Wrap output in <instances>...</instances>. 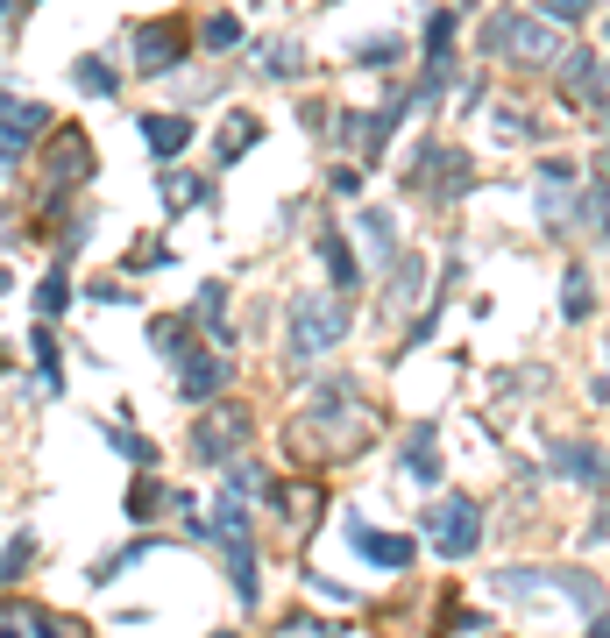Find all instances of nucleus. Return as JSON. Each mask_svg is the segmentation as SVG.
Instances as JSON below:
<instances>
[{
  "label": "nucleus",
  "mask_w": 610,
  "mask_h": 638,
  "mask_svg": "<svg viewBox=\"0 0 610 638\" xmlns=\"http://www.w3.org/2000/svg\"><path fill=\"white\" fill-rule=\"evenodd\" d=\"M213 638H235V631H213Z\"/></svg>",
  "instance_id": "nucleus-37"
},
{
  "label": "nucleus",
  "mask_w": 610,
  "mask_h": 638,
  "mask_svg": "<svg viewBox=\"0 0 610 638\" xmlns=\"http://www.w3.org/2000/svg\"><path fill=\"white\" fill-rule=\"evenodd\" d=\"M341 539L362 553V561H376V568H412V553H419L405 532H376V525H362V518H348Z\"/></svg>",
  "instance_id": "nucleus-5"
},
{
  "label": "nucleus",
  "mask_w": 610,
  "mask_h": 638,
  "mask_svg": "<svg viewBox=\"0 0 610 638\" xmlns=\"http://www.w3.org/2000/svg\"><path fill=\"white\" fill-rule=\"evenodd\" d=\"M142 135H149V149H157V156H178V149L192 142V121H185V114H149Z\"/></svg>",
  "instance_id": "nucleus-14"
},
{
  "label": "nucleus",
  "mask_w": 610,
  "mask_h": 638,
  "mask_svg": "<svg viewBox=\"0 0 610 638\" xmlns=\"http://www.w3.org/2000/svg\"><path fill=\"white\" fill-rule=\"evenodd\" d=\"M199 43H206V50H235V43H242V22H235V15H206Z\"/></svg>",
  "instance_id": "nucleus-25"
},
{
  "label": "nucleus",
  "mask_w": 610,
  "mask_h": 638,
  "mask_svg": "<svg viewBox=\"0 0 610 638\" xmlns=\"http://www.w3.org/2000/svg\"><path fill=\"white\" fill-rule=\"evenodd\" d=\"M320 256H327L334 284H341V291H355V277H362V270H355V256H348V242H341V234H320Z\"/></svg>",
  "instance_id": "nucleus-19"
},
{
  "label": "nucleus",
  "mask_w": 610,
  "mask_h": 638,
  "mask_svg": "<svg viewBox=\"0 0 610 638\" xmlns=\"http://www.w3.org/2000/svg\"><path fill=\"white\" fill-rule=\"evenodd\" d=\"M22 149H29V135H15V128H0V171H8V164H22Z\"/></svg>",
  "instance_id": "nucleus-34"
},
{
  "label": "nucleus",
  "mask_w": 610,
  "mask_h": 638,
  "mask_svg": "<svg viewBox=\"0 0 610 638\" xmlns=\"http://www.w3.org/2000/svg\"><path fill=\"white\" fill-rule=\"evenodd\" d=\"M0 128H50V107H36V100H0Z\"/></svg>",
  "instance_id": "nucleus-21"
},
{
  "label": "nucleus",
  "mask_w": 610,
  "mask_h": 638,
  "mask_svg": "<svg viewBox=\"0 0 610 638\" xmlns=\"http://www.w3.org/2000/svg\"><path fill=\"white\" fill-rule=\"evenodd\" d=\"M8 284H15V277H8V270H0V291H8Z\"/></svg>",
  "instance_id": "nucleus-36"
},
{
  "label": "nucleus",
  "mask_w": 610,
  "mask_h": 638,
  "mask_svg": "<svg viewBox=\"0 0 610 638\" xmlns=\"http://www.w3.org/2000/svg\"><path fill=\"white\" fill-rule=\"evenodd\" d=\"M227 383H235V362H220V355H192L178 369V397H185V405H206V397L227 390Z\"/></svg>",
  "instance_id": "nucleus-7"
},
{
  "label": "nucleus",
  "mask_w": 610,
  "mask_h": 638,
  "mask_svg": "<svg viewBox=\"0 0 610 638\" xmlns=\"http://www.w3.org/2000/svg\"><path fill=\"white\" fill-rule=\"evenodd\" d=\"M164 504H178V490H171V483H149V475H142V483L128 490V518H157Z\"/></svg>",
  "instance_id": "nucleus-18"
},
{
  "label": "nucleus",
  "mask_w": 610,
  "mask_h": 638,
  "mask_svg": "<svg viewBox=\"0 0 610 638\" xmlns=\"http://www.w3.org/2000/svg\"><path fill=\"white\" fill-rule=\"evenodd\" d=\"M426 532H433V553L462 561V553H476V539H483V511H476L469 497H440V504L426 511Z\"/></svg>",
  "instance_id": "nucleus-3"
},
{
  "label": "nucleus",
  "mask_w": 610,
  "mask_h": 638,
  "mask_svg": "<svg viewBox=\"0 0 610 638\" xmlns=\"http://www.w3.org/2000/svg\"><path fill=\"white\" fill-rule=\"evenodd\" d=\"M298 64H305V50H298L291 36H284V43H263V71H270V78H291Z\"/></svg>",
  "instance_id": "nucleus-22"
},
{
  "label": "nucleus",
  "mask_w": 610,
  "mask_h": 638,
  "mask_svg": "<svg viewBox=\"0 0 610 638\" xmlns=\"http://www.w3.org/2000/svg\"><path fill=\"white\" fill-rule=\"evenodd\" d=\"M142 553H157V539H128V546H121V553H107V561H100V568H93V582H114V575H121V568H135V561H142Z\"/></svg>",
  "instance_id": "nucleus-20"
},
{
  "label": "nucleus",
  "mask_w": 610,
  "mask_h": 638,
  "mask_svg": "<svg viewBox=\"0 0 610 638\" xmlns=\"http://www.w3.org/2000/svg\"><path fill=\"white\" fill-rule=\"evenodd\" d=\"M0 638H93L79 617H50L43 603H0Z\"/></svg>",
  "instance_id": "nucleus-4"
},
{
  "label": "nucleus",
  "mask_w": 610,
  "mask_h": 638,
  "mask_svg": "<svg viewBox=\"0 0 610 638\" xmlns=\"http://www.w3.org/2000/svg\"><path fill=\"white\" fill-rule=\"evenodd\" d=\"M348 327H355V312H348L341 298H298V312H291V362L327 355Z\"/></svg>",
  "instance_id": "nucleus-2"
},
{
  "label": "nucleus",
  "mask_w": 610,
  "mask_h": 638,
  "mask_svg": "<svg viewBox=\"0 0 610 638\" xmlns=\"http://www.w3.org/2000/svg\"><path fill=\"white\" fill-rule=\"evenodd\" d=\"M178 57H185V29H142L135 36V71L142 78H164Z\"/></svg>",
  "instance_id": "nucleus-9"
},
{
  "label": "nucleus",
  "mask_w": 610,
  "mask_h": 638,
  "mask_svg": "<svg viewBox=\"0 0 610 638\" xmlns=\"http://www.w3.org/2000/svg\"><path fill=\"white\" fill-rule=\"evenodd\" d=\"M277 638H327V624H320V617H284Z\"/></svg>",
  "instance_id": "nucleus-31"
},
{
  "label": "nucleus",
  "mask_w": 610,
  "mask_h": 638,
  "mask_svg": "<svg viewBox=\"0 0 610 638\" xmlns=\"http://www.w3.org/2000/svg\"><path fill=\"white\" fill-rule=\"evenodd\" d=\"M242 440H249V419H242V412H213V419H199L192 454H199V461H227Z\"/></svg>",
  "instance_id": "nucleus-6"
},
{
  "label": "nucleus",
  "mask_w": 610,
  "mask_h": 638,
  "mask_svg": "<svg viewBox=\"0 0 610 638\" xmlns=\"http://www.w3.org/2000/svg\"><path fill=\"white\" fill-rule=\"evenodd\" d=\"M433 440H440V433H433V419H419V426H412V440H405V475H412L419 490H433V483H440V461H433Z\"/></svg>",
  "instance_id": "nucleus-10"
},
{
  "label": "nucleus",
  "mask_w": 610,
  "mask_h": 638,
  "mask_svg": "<svg viewBox=\"0 0 610 638\" xmlns=\"http://www.w3.org/2000/svg\"><path fill=\"white\" fill-rule=\"evenodd\" d=\"M270 497H277V511L291 518V539H313V525H320V511H327V490H320V483H298V490L284 483V490H270Z\"/></svg>",
  "instance_id": "nucleus-8"
},
{
  "label": "nucleus",
  "mask_w": 610,
  "mask_h": 638,
  "mask_svg": "<svg viewBox=\"0 0 610 638\" xmlns=\"http://www.w3.org/2000/svg\"><path fill=\"white\" fill-rule=\"evenodd\" d=\"M532 135V121H518L511 107H497V142H525Z\"/></svg>",
  "instance_id": "nucleus-33"
},
{
  "label": "nucleus",
  "mask_w": 610,
  "mask_h": 638,
  "mask_svg": "<svg viewBox=\"0 0 610 638\" xmlns=\"http://www.w3.org/2000/svg\"><path fill=\"white\" fill-rule=\"evenodd\" d=\"M64 298H71V277H64V270H50V277L36 284V312H43V319H57V312H64Z\"/></svg>",
  "instance_id": "nucleus-24"
},
{
  "label": "nucleus",
  "mask_w": 610,
  "mask_h": 638,
  "mask_svg": "<svg viewBox=\"0 0 610 638\" xmlns=\"http://www.w3.org/2000/svg\"><path fill=\"white\" fill-rule=\"evenodd\" d=\"M596 312V291H589V277H568V319H589Z\"/></svg>",
  "instance_id": "nucleus-27"
},
{
  "label": "nucleus",
  "mask_w": 610,
  "mask_h": 638,
  "mask_svg": "<svg viewBox=\"0 0 610 638\" xmlns=\"http://www.w3.org/2000/svg\"><path fill=\"white\" fill-rule=\"evenodd\" d=\"M561 71H568V100H589V107H603V86H596V71H603V64H596V50L568 57Z\"/></svg>",
  "instance_id": "nucleus-16"
},
{
  "label": "nucleus",
  "mask_w": 610,
  "mask_h": 638,
  "mask_svg": "<svg viewBox=\"0 0 610 638\" xmlns=\"http://www.w3.org/2000/svg\"><path fill=\"white\" fill-rule=\"evenodd\" d=\"M71 78H79L86 93H114V71H107V57H79V64H71Z\"/></svg>",
  "instance_id": "nucleus-26"
},
{
  "label": "nucleus",
  "mask_w": 610,
  "mask_h": 638,
  "mask_svg": "<svg viewBox=\"0 0 610 638\" xmlns=\"http://www.w3.org/2000/svg\"><path fill=\"white\" fill-rule=\"evenodd\" d=\"M334 192H341V199H355V192H362V171H348V164H341V171H334Z\"/></svg>",
  "instance_id": "nucleus-35"
},
{
  "label": "nucleus",
  "mask_w": 610,
  "mask_h": 638,
  "mask_svg": "<svg viewBox=\"0 0 610 638\" xmlns=\"http://www.w3.org/2000/svg\"><path fill=\"white\" fill-rule=\"evenodd\" d=\"M29 568V539H15V546H0V582H15Z\"/></svg>",
  "instance_id": "nucleus-28"
},
{
  "label": "nucleus",
  "mask_w": 610,
  "mask_h": 638,
  "mask_svg": "<svg viewBox=\"0 0 610 638\" xmlns=\"http://www.w3.org/2000/svg\"><path fill=\"white\" fill-rule=\"evenodd\" d=\"M447 43H454V15H426V50L440 57Z\"/></svg>",
  "instance_id": "nucleus-30"
},
{
  "label": "nucleus",
  "mask_w": 610,
  "mask_h": 638,
  "mask_svg": "<svg viewBox=\"0 0 610 638\" xmlns=\"http://www.w3.org/2000/svg\"><path fill=\"white\" fill-rule=\"evenodd\" d=\"M490 43H497V50H518V57H532V64L554 57V43L532 29V22H525V29H518V22H497V29H490Z\"/></svg>",
  "instance_id": "nucleus-13"
},
{
  "label": "nucleus",
  "mask_w": 610,
  "mask_h": 638,
  "mask_svg": "<svg viewBox=\"0 0 610 638\" xmlns=\"http://www.w3.org/2000/svg\"><path fill=\"white\" fill-rule=\"evenodd\" d=\"M540 8H547L554 22H568V29H575V22H582V15L596 8V0H540Z\"/></svg>",
  "instance_id": "nucleus-29"
},
{
  "label": "nucleus",
  "mask_w": 610,
  "mask_h": 638,
  "mask_svg": "<svg viewBox=\"0 0 610 638\" xmlns=\"http://www.w3.org/2000/svg\"><path fill=\"white\" fill-rule=\"evenodd\" d=\"M164 206H171V213H185V206H206V185L171 171V178H164Z\"/></svg>",
  "instance_id": "nucleus-23"
},
{
  "label": "nucleus",
  "mask_w": 610,
  "mask_h": 638,
  "mask_svg": "<svg viewBox=\"0 0 610 638\" xmlns=\"http://www.w3.org/2000/svg\"><path fill=\"white\" fill-rule=\"evenodd\" d=\"M362 242H369V263H391V256H398V220L369 206V213H362Z\"/></svg>",
  "instance_id": "nucleus-15"
},
{
  "label": "nucleus",
  "mask_w": 610,
  "mask_h": 638,
  "mask_svg": "<svg viewBox=\"0 0 610 638\" xmlns=\"http://www.w3.org/2000/svg\"><path fill=\"white\" fill-rule=\"evenodd\" d=\"M107 440H114V447H121L128 461H157V447H149L142 433H107Z\"/></svg>",
  "instance_id": "nucleus-32"
},
{
  "label": "nucleus",
  "mask_w": 610,
  "mask_h": 638,
  "mask_svg": "<svg viewBox=\"0 0 610 638\" xmlns=\"http://www.w3.org/2000/svg\"><path fill=\"white\" fill-rule=\"evenodd\" d=\"M376 440V419L355 405V390L348 383H327L313 405H305V419L291 426V454L305 447V454H355V447H369Z\"/></svg>",
  "instance_id": "nucleus-1"
},
{
  "label": "nucleus",
  "mask_w": 610,
  "mask_h": 638,
  "mask_svg": "<svg viewBox=\"0 0 610 638\" xmlns=\"http://www.w3.org/2000/svg\"><path fill=\"white\" fill-rule=\"evenodd\" d=\"M227 575H235V596H242V610H256V603H263V589H256V546H249V532H235V539H227Z\"/></svg>",
  "instance_id": "nucleus-11"
},
{
  "label": "nucleus",
  "mask_w": 610,
  "mask_h": 638,
  "mask_svg": "<svg viewBox=\"0 0 610 638\" xmlns=\"http://www.w3.org/2000/svg\"><path fill=\"white\" fill-rule=\"evenodd\" d=\"M554 468L568 475V483H589V490L603 483V454H596V447H582V440H561V447H554Z\"/></svg>",
  "instance_id": "nucleus-12"
},
{
  "label": "nucleus",
  "mask_w": 610,
  "mask_h": 638,
  "mask_svg": "<svg viewBox=\"0 0 610 638\" xmlns=\"http://www.w3.org/2000/svg\"><path fill=\"white\" fill-rule=\"evenodd\" d=\"M256 135H263L256 114H227V128H220V164H235L242 149H256Z\"/></svg>",
  "instance_id": "nucleus-17"
}]
</instances>
